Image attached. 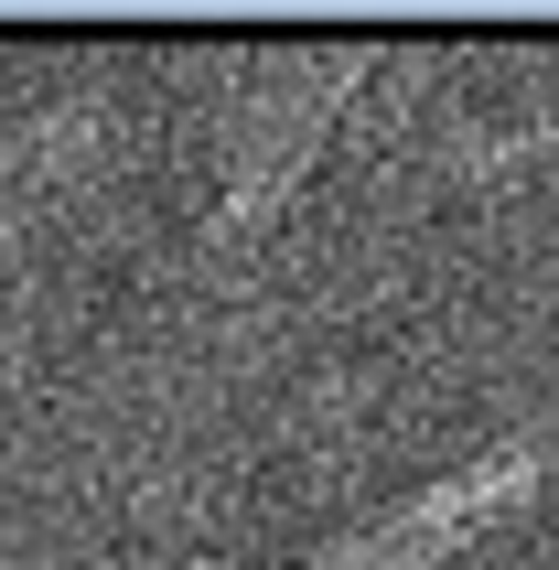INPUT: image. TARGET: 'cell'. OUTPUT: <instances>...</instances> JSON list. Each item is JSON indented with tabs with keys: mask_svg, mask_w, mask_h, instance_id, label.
Wrapping results in <instances>:
<instances>
[{
	"mask_svg": "<svg viewBox=\"0 0 559 570\" xmlns=\"http://www.w3.org/2000/svg\"><path fill=\"white\" fill-rule=\"evenodd\" d=\"M538 474H549V442H496V452H473L463 474H441V484H420L409 507H388L376 528L334 539L312 570H431L441 549H463L484 517H506L517 495H538Z\"/></svg>",
	"mask_w": 559,
	"mask_h": 570,
	"instance_id": "6da1fadb",
	"label": "cell"
},
{
	"mask_svg": "<svg viewBox=\"0 0 559 570\" xmlns=\"http://www.w3.org/2000/svg\"><path fill=\"white\" fill-rule=\"evenodd\" d=\"M366 76V55H312L291 87L258 108V129H248V151H237V173H226V205L205 216V248H237V237H258V226L280 216V194L302 184V161H312V140H323V119H334V97Z\"/></svg>",
	"mask_w": 559,
	"mask_h": 570,
	"instance_id": "7a4b0ae2",
	"label": "cell"
},
{
	"mask_svg": "<svg viewBox=\"0 0 559 570\" xmlns=\"http://www.w3.org/2000/svg\"><path fill=\"white\" fill-rule=\"evenodd\" d=\"M87 140H97V97H76V108H55L43 129H22V140L0 151V216H11L22 194H43V184L65 173V161L87 151Z\"/></svg>",
	"mask_w": 559,
	"mask_h": 570,
	"instance_id": "3957f363",
	"label": "cell"
}]
</instances>
